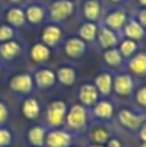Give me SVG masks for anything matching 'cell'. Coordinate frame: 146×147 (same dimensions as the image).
Masks as SVG:
<instances>
[{"label":"cell","instance_id":"obj_1","mask_svg":"<svg viewBox=\"0 0 146 147\" xmlns=\"http://www.w3.org/2000/svg\"><path fill=\"white\" fill-rule=\"evenodd\" d=\"M88 119H89V110L80 103H75L69 107L65 119L66 129L70 133H83L88 127Z\"/></svg>","mask_w":146,"mask_h":147},{"label":"cell","instance_id":"obj_2","mask_svg":"<svg viewBox=\"0 0 146 147\" xmlns=\"http://www.w3.org/2000/svg\"><path fill=\"white\" fill-rule=\"evenodd\" d=\"M67 110L69 106L62 99H54L49 102L45 109V127L48 129L62 128V125L65 124Z\"/></svg>","mask_w":146,"mask_h":147},{"label":"cell","instance_id":"obj_3","mask_svg":"<svg viewBox=\"0 0 146 147\" xmlns=\"http://www.w3.org/2000/svg\"><path fill=\"white\" fill-rule=\"evenodd\" d=\"M49 20L53 23H64L74 14L75 3L72 0H54L48 7Z\"/></svg>","mask_w":146,"mask_h":147},{"label":"cell","instance_id":"obj_4","mask_svg":"<svg viewBox=\"0 0 146 147\" xmlns=\"http://www.w3.org/2000/svg\"><path fill=\"white\" fill-rule=\"evenodd\" d=\"M118 121L123 128L131 132H137L146 121V112L132 109H122L118 112Z\"/></svg>","mask_w":146,"mask_h":147},{"label":"cell","instance_id":"obj_5","mask_svg":"<svg viewBox=\"0 0 146 147\" xmlns=\"http://www.w3.org/2000/svg\"><path fill=\"white\" fill-rule=\"evenodd\" d=\"M8 86L13 93L21 96H30L35 88L32 75L28 72H20L13 75L8 81Z\"/></svg>","mask_w":146,"mask_h":147},{"label":"cell","instance_id":"obj_6","mask_svg":"<svg viewBox=\"0 0 146 147\" xmlns=\"http://www.w3.org/2000/svg\"><path fill=\"white\" fill-rule=\"evenodd\" d=\"M89 114L93 116V119L97 121H110L113 120L115 115V106L114 103L107 98L98 99L95 105L89 109Z\"/></svg>","mask_w":146,"mask_h":147},{"label":"cell","instance_id":"obj_7","mask_svg":"<svg viewBox=\"0 0 146 147\" xmlns=\"http://www.w3.org/2000/svg\"><path fill=\"white\" fill-rule=\"evenodd\" d=\"M71 143V133L64 128H56V129H48L44 147H70Z\"/></svg>","mask_w":146,"mask_h":147},{"label":"cell","instance_id":"obj_8","mask_svg":"<svg viewBox=\"0 0 146 147\" xmlns=\"http://www.w3.org/2000/svg\"><path fill=\"white\" fill-rule=\"evenodd\" d=\"M135 90V79L129 72H119L114 76L113 92L119 97H129Z\"/></svg>","mask_w":146,"mask_h":147},{"label":"cell","instance_id":"obj_9","mask_svg":"<svg viewBox=\"0 0 146 147\" xmlns=\"http://www.w3.org/2000/svg\"><path fill=\"white\" fill-rule=\"evenodd\" d=\"M31 75L34 79V85L40 90H48L56 85V71L49 67H38Z\"/></svg>","mask_w":146,"mask_h":147},{"label":"cell","instance_id":"obj_10","mask_svg":"<svg viewBox=\"0 0 146 147\" xmlns=\"http://www.w3.org/2000/svg\"><path fill=\"white\" fill-rule=\"evenodd\" d=\"M23 54V47L16 39L0 43V62L10 63L14 62Z\"/></svg>","mask_w":146,"mask_h":147},{"label":"cell","instance_id":"obj_11","mask_svg":"<svg viewBox=\"0 0 146 147\" xmlns=\"http://www.w3.org/2000/svg\"><path fill=\"white\" fill-rule=\"evenodd\" d=\"M127 20H128V14H127L126 10L122 7H116L106 13L101 23L119 34L123 28V26L126 25Z\"/></svg>","mask_w":146,"mask_h":147},{"label":"cell","instance_id":"obj_12","mask_svg":"<svg viewBox=\"0 0 146 147\" xmlns=\"http://www.w3.org/2000/svg\"><path fill=\"white\" fill-rule=\"evenodd\" d=\"M122 36L114 30L106 27L102 23H98V32H97V44L101 47V49L106 51L110 48H116L120 41Z\"/></svg>","mask_w":146,"mask_h":147},{"label":"cell","instance_id":"obj_13","mask_svg":"<svg viewBox=\"0 0 146 147\" xmlns=\"http://www.w3.org/2000/svg\"><path fill=\"white\" fill-rule=\"evenodd\" d=\"M100 93H98L97 88L93 83L91 81H85V83L80 84L79 89H78V98H79V103L87 107L88 110L100 99Z\"/></svg>","mask_w":146,"mask_h":147},{"label":"cell","instance_id":"obj_14","mask_svg":"<svg viewBox=\"0 0 146 147\" xmlns=\"http://www.w3.org/2000/svg\"><path fill=\"white\" fill-rule=\"evenodd\" d=\"M21 114L28 121H36L41 116V106L40 102L34 96H25L21 103Z\"/></svg>","mask_w":146,"mask_h":147},{"label":"cell","instance_id":"obj_15","mask_svg":"<svg viewBox=\"0 0 146 147\" xmlns=\"http://www.w3.org/2000/svg\"><path fill=\"white\" fill-rule=\"evenodd\" d=\"M88 44L83 41L79 36H71L64 43V52L70 59H80L85 54Z\"/></svg>","mask_w":146,"mask_h":147},{"label":"cell","instance_id":"obj_16","mask_svg":"<svg viewBox=\"0 0 146 147\" xmlns=\"http://www.w3.org/2000/svg\"><path fill=\"white\" fill-rule=\"evenodd\" d=\"M4 22L8 23L9 26H12L16 30L23 28L27 25L23 8L21 5H9L4 10Z\"/></svg>","mask_w":146,"mask_h":147},{"label":"cell","instance_id":"obj_17","mask_svg":"<svg viewBox=\"0 0 146 147\" xmlns=\"http://www.w3.org/2000/svg\"><path fill=\"white\" fill-rule=\"evenodd\" d=\"M62 40V28L57 23H48L45 27L41 30L40 34V41L45 44L49 48H56Z\"/></svg>","mask_w":146,"mask_h":147},{"label":"cell","instance_id":"obj_18","mask_svg":"<svg viewBox=\"0 0 146 147\" xmlns=\"http://www.w3.org/2000/svg\"><path fill=\"white\" fill-rule=\"evenodd\" d=\"M25 17L26 23L31 26H38L45 21L47 18V10L39 1H34L26 5L25 9Z\"/></svg>","mask_w":146,"mask_h":147},{"label":"cell","instance_id":"obj_19","mask_svg":"<svg viewBox=\"0 0 146 147\" xmlns=\"http://www.w3.org/2000/svg\"><path fill=\"white\" fill-rule=\"evenodd\" d=\"M122 38L132 39L135 41H141L145 39L146 36V30L140 25V22L135 17H131L127 20L126 25L122 28Z\"/></svg>","mask_w":146,"mask_h":147},{"label":"cell","instance_id":"obj_20","mask_svg":"<svg viewBox=\"0 0 146 147\" xmlns=\"http://www.w3.org/2000/svg\"><path fill=\"white\" fill-rule=\"evenodd\" d=\"M126 67L132 76L146 78V53L145 52H137L131 58L127 59Z\"/></svg>","mask_w":146,"mask_h":147},{"label":"cell","instance_id":"obj_21","mask_svg":"<svg viewBox=\"0 0 146 147\" xmlns=\"http://www.w3.org/2000/svg\"><path fill=\"white\" fill-rule=\"evenodd\" d=\"M111 137V130L105 121H97L89 128V138L92 143L97 145H105Z\"/></svg>","mask_w":146,"mask_h":147},{"label":"cell","instance_id":"obj_22","mask_svg":"<svg viewBox=\"0 0 146 147\" xmlns=\"http://www.w3.org/2000/svg\"><path fill=\"white\" fill-rule=\"evenodd\" d=\"M48 128L43 124H34L27 129L26 138L30 147H44Z\"/></svg>","mask_w":146,"mask_h":147},{"label":"cell","instance_id":"obj_23","mask_svg":"<svg viewBox=\"0 0 146 147\" xmlns=\"http://www.w3.org/2000/svg\"><path fill=\"white\" fill-rule=\"evenodd\" d=\"M52 49L43 44L41 41H36L31 45L30 51H28V57L36 65H44L51 59Z\"/></svg>","mask_w":146,"mask_h":147},{"label":"cell","instance_id":"obj_24","mask_svg":"<svg viewBox=\"0 0 146 147\" xmlns=\"http://www.w3.org/2000/svg\"><path fill=\"white\" fill-rule=\"evenodd\" d=\"M113 80L114 76L110 71H102L95 78L93 84L96 85L101 97H109L113 93Z\"/></svg>","mask_w":146,"mask_h":147},{"label":"cell","instance_id":"obj_25","mask_svg":"<svg viewBox=\"0 0 146 147\" xmlns=\"http://www.w3.org/2000/svg\"><path fill=\"white\" fill-rule=\"evenodd\" d=\"M82 12L87 21L98 22L102 16V7H101L100 0H84Z\"/></svg>","mask_w":146,"mask_h":147},{"label":"cell","instance_id":"obj_26","mask_svg":"<svg viewBox=\"0 0 146 147\" xmlns=\"http://www.w3.org/2000/svg\"><path fill=\"white\" fill-rule=\"evenodd\" d=\"M56 79L61 85L64 86H72L76 81V70L70 65L59 66L56 71Z\"/></svg>","mask_w":146,"mask_h":147},{"label":"cell","instance_id":"obj_27","mask_svg":"<svg viewBox=\"0 0 146 147\" xmlns=\"http://www.w3.org/2000/svg\"><path fill=\"white\" fill-rule=\"evenodd\" d=\"M79 38L87 44H93L97 40V32H98V23L85 21L79 27Z\"/></svg>","mask_w":146,"mask_h":147},{"label":"cell","instance_id":"obj_28","mask_svg":"<svg viewBox=\"0 0 146 147\" xmlns=\"http://www.w3.org/2000/svg\"><path fill=\"white\" fill-rule=\"evenodd\" d=\"M102 59L110 69H114V70L122 69V67L124 66V61H126V59L122 57L118 48H110V49L103 51Z\"/></svg>","mask_w":146,"mask_h":147},{"label":"cell","instance_id":"obj_29","mask_svg":"<svg viewBox=\"0 0 146 147\" xmlns=\"http://www.w3.org/2000/svg\"><path fill=\"white\" fill-rule=\"evenodd\" d=\"M116 48L119 49V52H120L122 57L124 59H128L139 52L140 45H139V41H135L132 39H127V38H122Z\"/></svg>","mask_w":146,"mask_h":147},{"label":"cell","instance_id":"obj_30","mask_svg":"<svg viewBox=\"0 0 146 147\" xmlns=\"http://www.w3.org/2000/svg\"><path fill=\"white\" fill-rule=\"evenodd\" d=\"M13 130L7 125H0V147H10L13 143Z\"/></svg>","mask_w":146,"mask_h":147},{"label":"cell","instance_id":"obj_31","mask_svg":"<svg viewBox=\"0 0 146 147\" xmlns=\"http://www.w3.org/2000/svg\"><path fill=\"white\" fill-rule=\"evenodd\" d=\"M12 39H16V28H13L8 23L1 22L0 23V43L12 40Z\"/></svg>","mask_w":146,"mask_h":147},{"label":"cell","instance_id":"obj_32","mask_svg":"<svg viewBox=\"0 0 146 147\" xmlns=\"http://www.w3.org/2000/svg\"><path fill=\"white\" fill-rule=\"evenodd\" d=\"M135 101L141 109H146V85H141L135 93Z\"/></svg>","mask_w":146,"mask_h":147},{"label":"cell","instance_id":"obj_33","mask_svg":"<svg viewBox=\"0 0 146 147\" xmlns=\"http://www.w3.org/2000/svg\"><path fill=\"white\" fill-rule=\"evenodd\" d=\"M9 117H10L9 107L4 101L0 99V125H7V123L9 121Z\"/></svg>","mask_w":146,"mask_h":147},{"label":"cell","instance_id":"obj_34","mask_svg":"<svg viewBox=\"0 0 146 147\" xmlns=\"http://www.w3.org/2000/svg\"><path fill=\"white\" fill-rule=\"evenodd\" d=\"M133 17L139 21L140 25H141L142 27L146 30V8H141V9H139Z\"/></svg>","mask_w":146,"mask_h":147},{"label":"cell","instance_id":"obj_35","mask_svg":"<svg viewBox=\"0 0 146 147\" xmlns=\"http://www.w3.org/2000/svg\"><path fill=\"white\" fill-rule=\"evenodd\" d=\"M105 147H124V145H123V142H122L119 138L113 137V136H111V137L109 138L107 142L105 143Z\"/></svg>","mask_w":146,"mask_h":147},{"label":"cell","instance_id":"obj_36","mask_svg":"<svg viewBox=\"0 0 146 147\" xmlns=\"http://www.w3.org/2000/svg\"><path fill=\"white\" fill-rule=\"evenodd\" d=\"M137 132H139V137H140V140H141L142 142H146V121L141 125V128H140V129L137 130Z\"/></svg>","mask_w":146,"mask_h":147},{"label":"cell","instance_id":"obj_37","mask_svg":"<svg viewBox=\"0 0 146 147\" xmlns=\"http://www.w3.org/2000/svg\"><path fill=\"white\" fill-rule=\"evenodd\" d=\"M8 5H21L25 0H4Z\"/></svg>","mask_w":146,"mask_h":147},{"label":"cell","instance_id":"obj_38","mask_svg":"<svg viewBox=\"0 0 146 147\" xmlns=\"http://www.w3.org/2000/svg\"><path fill=\"white\" fill-rule=\"evenodd\" d=\"M137 4L141 8H146V0H137Z\"/></svg>","mask_w":146,"mask_h":147},{"label":"cell","instance_id":"obj_39","mask_svg":"<svg viewBox=\"0 0 146 147\" xmlns=\"http://www.w3.org/2000/svg\"><path fill=\"white\" fill-rule=\"evenodd\" d=\"M109 1H110L111 4H114V5H119V4H122L124 0H109Z\"/></svg>","mask_w":146,"mask_h":147},{"label":"cell","instance_id":"obj_40","mask_svg":"<svg viewBox=\"0 0 146 147\" xmlns=\"http://www.w3.org/2000/svg\"><path fill=\"white\" fill-rule=\"evenodd\" d=\"M88 147H105V145H97V143H91Z\"/></svg>","mask_w":146,"mask_h":147},{"label":"cell","instance_id":"obj_41","mask_svg":"<svg viewBox=\"0 0 146 147\" xmlns=\"http://www.w3.org/2000/svg\"><path fill=\"white\" fill-rule=\"evenodd\" d=\"M1 71H3V63L0 62V74H1Z\"/></svg>","mask_w":146,"mask_h":147},{"label":"cell","instance_id":"obj_42","mask_svg":"<svg viewBox=\"0 0 146 147\" xmlns=\"http://www.w3.org/2000/svg\"><path fill=\"white\" fill-rule=\"evenodd\" d=\"M141 147H146V142H142V146Z\"/></svg>","mask_w":146,"mask_h":147},{"label":"cell","instance_id":"obj_43","mask_svg":"<svg viewBox=\"0 0 146 147\" xmlns=\"http://www.w3.org/2000/svg\"><path fill=\"white\" fill-rule=\"evenodd\" d=\"M35 1H44V0H35Z\"/></svg>","mask_w":146,"mask_h":147},{"label":"cell","instance_id":"obj_44","mask_svg":"<svg viewBox=\"0 0 146 147\" xmlns=\"http://www.w3.org/2000/svg\"><path fill=\"white\" fill-rule=\"evenodd\" d=\"M70 147H76V146H70Z\"/></svg>","mask_w":146,"mask_h":147},{"label":"cell","instance_id":"obj_45","mask_svg":"<svg viewBox=\"0 0 146 147\" xmlns=\"http://www.w3.org/2000/svg\"><path fill=\"white\" fill-rule=\"evenodd\" d=\"M72 1H74V0H72Z\"/></svg>","mask_w":146,"mask_h":147}]
</instances>
